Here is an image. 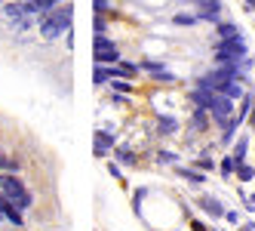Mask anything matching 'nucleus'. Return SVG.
I'll return each instance as SVG.
<instances>
[{
	"label": "nucleus",
	"instance_id": "nucleus-31",
	"mask_svg": "<svg viewBox=\"0 0 255 231\" xmlns=\"http://www.w3.org/2000/svg\"><path fill=\"white\" fill-rule=\"evenodd\" d=\"M185 3H194V6H197V3H203V0H185Z\"/></svg>",
	"mask_w": 255,
	"mask_h": 231
},
{
	"label": "nucleus",
	"instance_id": "nucleus-16",
	"mask_svg": "<svg viewBox=\"0 0 255 231\" xmlns=\"http://www.w3.org/2000/svg\"><path fill=\"white\" fill-rule=\"evenodd\" d=\"M246 148H249V139L243 136V139H237V145H234V157H237V164H246Z\"/></svg>",
	"mask_w": 255,
	"mask_h": 231
},
{
	"label": "nucleus",
	"instance_id": "nucleus-15",
	"mask_svg": "<svg viewBox=\"0 0 255 231\" xmlns=\"http://www.w3.org/2000/svg\"><path fill=\"white\" fill-rule=\"evenodd\" d=\"M243 164H237V157L234 154H228V157H222V164H218V170H222V176H234L237 170H240Z\"/></svg>",
	"mask_w": 255,
	"mask_h": 231
},
{
	"label": "nucleus",
	"instance_id": "nucleus-22",
	"mask_svg": "<svg viewBox=\"0 0 255 231\" xmlns=\"http://www.w3.org/2000/svg\"><path fill=\"white\" fill-rule=\"evenodd\" d=\"M234 176H237V179H240V182H252V176H255V167H249V164H243V167H240V170H237Z\"/></svg>",
	"mask_w": 255,
	"mask_h": 231
},
{
	"label": "nucleus",
	"instance_id": "nucleus-24",
	"mask_svg": "<svg viewBox=\"0 0 255 231\" xmlns=\"http://www.w3.org/2000/svg\"><path fill=\"white\" fill-rule=\"evenodd\" d=\"M59 3H65V0H37V6H40V15L49 12V9H56Z\"/></svg>",
	"mask_w": 255,
	"mask_h": 231
},
{
	"label": "nucleus",
	"instance_id": "nucleus-5",
	"mask_svg": "<svg viewBox=\"0 0 255 231\" xmlns=\"http://www.w3.org/2000/svg\"><path fill=\"white\" fill-rule=\"evenodd\" d=\"M117 62H120V52H117L111 37H108L102 46H96V65H117Z\"/></svg>",
	"mask_w": 255,
	"mask_h": 231
},
{
	"label": "nucleus",
	"instance_id": "nucleus-8",
	"mask_svg": "<svg viewBox=\"0 0 255 231\" xmlns=\"http://www.w3.org/2000/svg\"><path fill=\"white\" fill-rule=\"evenodd\" d=\"M215 34H218V40H231V37H243V34H240V25H237V22H218L215 25Z\"/></svg>",
	"mask_w": 255,
	"mask_h": 231
},
{
	"label": "nucleus",
	"instance_id": "nucleus-20",
	"mask_svg": "<svg viewBox=\"0 0 255 231\" xmlns=\"http://www.w3.org/2000/svg\"><path fill=\"white\" fill-rule=\"evenodd\" d=\"M117 68H120V77H135L138 74V65H132V62H117Z\"/></svg>",
	"mask_w": 255,
	"mask_h": 231
},
{
	"label": "nucleus",
	"instance_id": "nucleus-29",
	"mask_svg": "<svg viewBox=\"0 0 255 231\" xmlns=\"http://www.w3.org/2000/svg\"><path fill=\"white\" fill-rule=\"evenodd\" d=\"M246 12H252V15H255V0H246Z\"/></svg>",
	"mask_w": 255,
	"mask_h": 231
},
{
	"label": "nucleus",
	"instance_id": "nucleus-30",
	"mask_svg": "<svg viewBox=\"0 0 255 231\" xmlns=\"http://www.w3.org/2000/svg\"><path fill=\"white\" fill-rule=\"evenodd\" d=\"M240 231H255V222H246V225H243Z\"/></svg>",
	"mask_w": 255,
	"mask_h": 231
},
{
	"label": "nucleus",
	"instance_id": "nucleus-18",
	"mask_svg": "<svg viewBox=\"0 0 255 231\" xmlns=\"http://www.w3.org/2000/svg\"><path fill=\"white\" fill-rule=\"evenodd\" d=\"M172 22H175V25H197L200 19H197V12H175Z\"/></svg>",
	"mask_w": 255,
	"mask_h": 231
},
{
	"label": "nucleus",
	"instance_id": "nucleus-32",
	"mask_svg": "<svg viewBox=\"0 0 255 231\" xmlns=\"http://www.w3.org/2000/svg\"><path fill=\"white\" fill-rule=\"evenodd\" d=\"M0 219H3V216H0Z\"/></svg>",
	"mask_w": 255,
	"mask_h": 231
},
{
	"label": "nucleus",
	"instance_id": "nucleus-6",
	"mask_svg": "<svg viewBox=\"0 0 255 231\" xmlns=\"http://www.w3.org/2000/svg\"><path fill=\"white\" fill-rule=\"evenodd\" d=\"M40 34H43V40H59L62 34H68L59 22H52L49 15H40Z\"/></svg>",
	"mask_w": 255,
	"mask_h": 231
},
{
	"label": "nucleus",
	"instance_id": "nucleus-1",
	"mask_svg": "<svg viewBox=\"0 0 255 231\" xmlns=\"http://www.w3.org/2000/svg\"><path fill=\"white\" fill-rule=\"evenodd\" d=\"M0 191L9 198V204L19 210V213H28L34 207V198H31V191L22 185V179L15 173H0Z\"/></svg>",
	"mask_w": 255,
	"mask_h": 231
},
{
	"label": "nucleus",
	"instance_id": "nucleus-10",
	"mask_svg": "<svg viewBox=\"0 0 255 231\" xmlns=\"http://www.w3.org/2000/svg\"><path fill=\"white\" fill-rule=\"evenodd\" d=\"M200 207H203V210L209 213L212 219H225V207L218 204L215 198H209V194H206V198H200Z\"/></svg>",
	"mask_w": 255,
	"mask_h": 231
},
{
	"label": "nucleus",
	"instance_id": "nucleus-11",
	"mask_svg": "<svg viewBox=\"0 0 255 231\" xmlns=\"http://www.w3.org/2000/svg\"><path fill=\"white\" fill-rule=\"evenodd\" d=\"M215 93H225V96H228V99H234V102L246 96V93H243V86H240V80H228V83H222V86H218Z\"/></svg>",
	"mask_w": 255,
	"mask_h": 231
},
{
	"label": "nucleus",
	"instance_id": "nucleus-2",
	"mask_svg": "<svg viewBox=\"0 0 255 231\" xmlns=\"http://www.w3.org/2000/svg\"><path fill=\"white\" fill-rule=\"evenodd\" d=\"M246 56H249V46H246V40H243V37L215 40V65H222V62H234V65H240Z\"/></svg>",
	"mask_w": 255,
	"mask_h": 231
},
{
	"label": "nucleus",
	"instance_id": "nucleus-21",
	"mask_svg": "<svg viewBox=\"0 0 255 231\" xmlns=\"http://www.w3.org/2000/svg\"><path fill=\"white\" fill-rule=\"evenodd\" d=\"M194 167L203 170V173H209V170H215V161H212V157H206V154H200L197 161H194Z\"/></svg>",
	"mask_w": 255,
	"mask_h": 231
},
{
	"label": "nucleus",
	"instance_id": "nucleus-14",
	"mask_svg": "<svg viewBox=\"0 0 255 231\" xmlns=\"http://www.w3.org/2000/svg\"><path fill=\"white\" fill-rule=\"evenodd\" d=\"M206 123H209V114H206V108H194V117H191V133L203 130Z\"/></svg>",
	"mask_w": 255,
	"mask_h": 231
},
{
	"label": "nucleus",
	"instance_id": "nucleus-27",
	"mask_svg": "<svg viewBox=\"0 0 255 231\" xmlns=\"http://www.w3.org/2000/svg\"><path fill=\"white\" fill-rule=\"evenodd\" d=\"M160 161L163 164H175V154L172 151H160Z\"/></svg>",
	"mask_w": 255,
	"mask_h": 231
},
{
	"label": "nucleus",
	"instance_id": "nucleus-4",
	"mask_svg": "<svg viewBox=\"0 0 255 231\" xmlns=\"http://www.w3.org/2000/svg\"><path fill=\"white\" fill-rule=\"evenodd\" d=\"M222 9H225L222 0H203V3H197V19L209 22V25H218L222 22Z\"/></svg>",
	"mask_w": 255,
	"mask_h": 231
},
{
	"label": "nucleus",
	"instance_id": "nucleus-26",
	"mask_svg": "<svg viewBox=\"0 0 255 231\" xmlns=\"http://www.w3.org/2000/svg\"><path fill=\"white\" fill-rule=\"evenodd\" d=\"M225 219H228L231 225H240V219H243V216H240L237 210H225Z\"/></svg>",
	"mask_w": 255,
	"mask_h": 231
},
{
	"label": "nucleus",
	"instance_id": "nucleus-25",
	"mask_svg": "<svg viewBox=\"0 0 255 231\" xmlns=\"http://www.w3.org/2000/svg\"><path fill=\"white\" fill-rule=\"evenodd\" d=\"M141 68H144V71H154V74H157V71H163V62H154V59H144V62H141Z\"/></svg>",
	"mask_w": 255,
	"mask_h": 231
},
{
	"label": "nucleus",
	"instance_id": "nucleus-28",
	"mask_svg": "<svg viewBox=\"0 0 255 231\" xmlns=\"http://www.w3.org/2000/svg\"><path fill=\"white\" fill-rule=\"evenodd\" d=\"M191 228H194V231H209V228H206L203 222H200V219H191Z\"/></svg>",
	"mask_w": 255,
	"mask_h": 231
},
{
	"label": "nucleus",
	"instance_id": "nucleus-13",
	"mask_svg": "<svg viewBox=\"0 0 255 231\" xmlns=\"http://www.w3.org/2000/svg\"><path fill=\"white\" fill-rule=\"evenodd\" d=\"M175 130H178V120H175V117H166V114L157 117V133H160V136H172Z\"/></svg>",
	"mask_w": 255,
	"mask_h": 231
},
{
	"label": "nucleus",
	"instance_id": "nucleus-7",
	"mask_svg": "<svg viewBox=\"0 0 255 231\" xmlns=\"http://www.w3.org/2000/svg\"><path fill=\"white\" fill-rule=\"evenodd\" d=\"M0 216H3V219H9L12 225H22V213L15 210L12 204H9V198H6L3 191H0Z\"/></svg>",
	"mask_w": 255,
	"mask_h": 231
},
{
	"label": "nucleus",
	"instance_id": "nucleus-23",
	"mask_svg": "<svg viewBox=\"0 0 255 231\" xmlns=\"http://www.w3.org/2000/svg\"><path fill=\"white\" fill-rule=\"evenodd\" d=\"M117 161L120 164H135V151L132 148H117Z\"/></svg>",
	"mask_w": 255,
	"mask_h": 231
},
{
	"label": "nucleus",
	"instance_id": "nucleus-9",
	"mask_svg": "<svg viewBox=\"0 0 255 231\" xmlns=\"http://www.w3.org/2000/svg\"><path fill=\"white\" fill-rule=\"evenodd\" d=\"M108 148H114V136L105 130H96V157H105Z\"/></svg>",
	"mask_w": 255,
	"mask_h": 231
},
{
	"label": "nucleus",
	"instance_id": "nucleus-12",
	"mask_svg": "<svg viewBox=\"0 0 255 231\" xmlns=\"http://www.w3.org/2000/svg\"><path fill=\"white\" fill-rule=\"evenodd\" d=\"M178 176H181V179H188L191 185H203L206 182V176H203V170H191V167H178Z\"/></svg>",
	"mask_w": 255,
	"mask_h": 231
},
{
	"label": "nucleus",
	"instance_id": "nucleus-19",
	"mask_svg": "<svg viewBox=\"0 0 255 231\" xmlns=\"http://www.w3.org/2000/svg\"><path fill=\"white\" fill-rule=\"evenodd\" d=\"M3 15H6V19H19V15H25V12H22V3H15V0H9V3L3 6Z\"/></svg>",
	"mask_w": 255,
	"mask_h": 231
},
{
	"label": "nucleus",
	"instance_id": "nucleus-17",
	"mask_svg": "<svg viewBox=\"0 0 255 231\" xmlns=\"http://www.w3.org/2000/svg\"><path fill=\"white\" fill-rule=\"evenodd\" d=\"M108 86L117 90V93H132V83L126 80V77H111V80H108Z\"/></svg>",
	"mask_w": 255,
	"mask_h": 231
},
{
	"label": "nucleus",
	"instance_id": "nucleus-33",
	"mask_svg": "<svg viewBox=\"0 0 255 231\" xmlns=\"http://www.w3.org/2000/svg\"><path fill=\"white\" fill-rule=\"evenodd\" d=\"M243 3H246V0H243Z\"/></svg>",
	"mask_w": 255,
	"mask_h": 231
},
{
	"label": "nucleus",
	"instance_id": "nucleus-3",
	"mask_svg": "<svg viewBox=\"0 0 255 231\" xmlns=\"http://www.w3.org/2000/svg\"><path fill=\"white\" fill-rule=\"evenodd\" d=\"M206 111H209V117H212L222 130L228 127V123L234 120V114H237V111H234V99H228L225 93H215V90H212V96H209Z\"/></svg>",
	"mask_w": 255,
	"mask_h": 231
}]
</instances>
